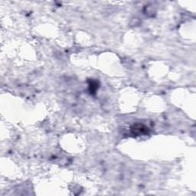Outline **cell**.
I'll use <instances>...</instances> for the list:
<instances>
[{
  "label": "cell",
  "instance_id": "6da1fadb",
  "mask_svg": "<svg viewBox=\"0 0 196 196\" xmlns=\"http://www.w3.org/2000/svg\"><path fill=\"white\" fill-rule=\"evenodd\" d=\"M132 129L138 134H143V133H145V132H147L148 128L146 127L145 126L141 125V124H136V125L133 126V127Z\"/></svg>",
  "mask_w": 196,
  "mask_h": 196
}]
</instances>
